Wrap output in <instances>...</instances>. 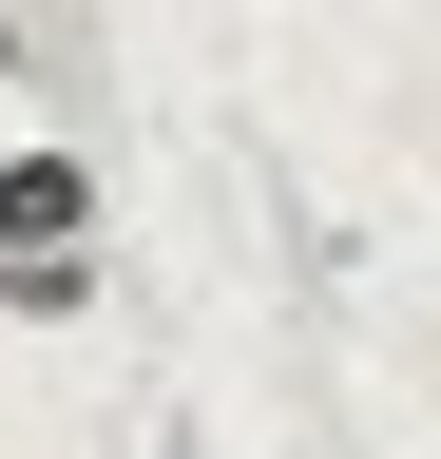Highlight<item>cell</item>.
I'll return each mask as SVG.
<instances>
[{
  "label": "cell",
  "instance_id": "6da1fadb",
  "mask_svg": "<svg viewBox=\"0 0 441 459\" xmlns=\"http://www.w3.org/2000/svg\"><path fill=\"white\" fill-rule=\"evenodd\" d=\"M20 249H96V153H58V134L0 153V268Z\"/></svg>",
  "mask_w": 441,
  "mask_h": 459
},
{
  "label": "cell",
  "instance_id": "7a4b0ae2",
  "mask_svg": "<svg viewBox=\"0 0 441 459\" xmlns=\"http://www.w3.org/2000/svg\"><path fill=\"white\" fill-rule=\"evenodd\" d=\"M0 325H96V249H20L0 268Z\"/></svg>",
  "mask_w": 441,
  "mask_h": 459
},
{
  "label": "cell",
  "instance_id": "3957f363",
  "mask_svg": "<svg viewBox=\"0 0 441 459\" xmlns=\"http://www.w3.org/2000/svg\"><path fill=\"white\" fill-rule=\"evenodd\" d=\"M0 96H20V20H0Z\"/></svg>",
  "mask_w": 441,
  "mask_h": 459
}]
</instances>
